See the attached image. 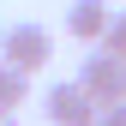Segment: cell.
Masks as SVG:
<instances>
[{"mask_svg":"<svg viewBox=\"0 0 126 126\" xmlns=\"http://www.w3.org/2000/svg\"><path fill=\"white\" fill-rule=\"evenodd\" d=\"M78 84H84L96 102H120L126 96V60L108 54L102 42H90V60H78Z\"/></svg>","mask_w":126,"mask_h":126,"instance_id":"obj_1","label":"cell"},{"mask_svg":"<svg viewBox=\"0 0 126 126\" xmlns=\"http://www.w3.org/2000/svg\"><path fill=\"white\" fill-rule=\"evenodd\" d=\"M42 108H48V120H54V126H96V114H102V102L90 96L78 78H66V84H48Z\"/></svg>","mask_w":126,"mask_h":126,"instance_id":"obj_2","label":"cell"},{"mask_svg":"<svg viewBox=\"0 0 126 126\" xmlns=\"http://www.w3.org/2000/svg\"><path fill=\"white\" fill-rule=\"evenodd\" d=\"M0 60H12V66H24V72H42L54 60V36L42 24H12L6 36H0Z\"/></svg>","mask_w":126,"mask_h":126,"instance_id":"obj_3","label":"cell"},{"mask_svg":"<svg viewBox=\"0 0 126 126\" xmlns=\"http://www.w3.org/2000/svg\"><path fill=\"white\" fill-rule=\"evenodd\" d=\"M108 18H114L108 0H72V12H66V36H72V42H102Z\"/></svg>","mask_w":126,"mask_h":126,"instance_id":"obj_4","label":"cell"},{"mask_svg":"<svg viewBox=\"0 0 126 126\" xmlns=\"http://www.w3.org/2000/svg\"><path fill=\"white\" fill-rule=\"evenodd\" d=\"M24 96H30V72L0 60V108H24Z\"/></svg>","mask_w":126,"mask_h":126,"instance_id":"obj_5","label":"cell"},{"mask_svg":"<svg viewBox=\"0 0 126 126\" xmlns=\"http://www.w3.org/2000/svg\"><path fill=\"white\" fill-rule=\"evenodd\" d=\"M102 48L126 60V12H114V18H108V30H102Z\"/></svg>","mask_w":126,"mask_h":126,"instance_id":"obj_6","label":"cell"},{"mask_svg":"<svg viewBox=\"0 0 126 126\" xmlns=\"http://www.w3.org/2000/svg\"><path fill=\"white\" fill-rule=\"evenodd\" d=\"M96 126H126V96H120V102H102V114H96Z\"/></svg>","mask_w":126,"mask_h":126,"instance_id":"obj_7","label":"cell"},{"mask_svg":"<svg viewBox=\"0 0 126 126\" xmlns=\"http://www.w3.org/2000/svg\"><path fill=\"white\" fill-rule=\"evenodd\" d=\"M0 36H6V30H0Z\"/></svg>","mask_w":126,"mask_h":126,"instance_id":"obj_8","label":"cell"}]
</instances>
